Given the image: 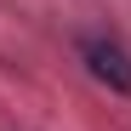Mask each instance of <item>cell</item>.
<instances>
[{
  "mask_svg": "<svg viewBox=\"0 0 131 131\" xmlns=\"http://www.w3.org/2000/svg\"><path fill=\"white\" fill-rule=\"evenodd\" d=\"M85 69L103 85H114V91L131 97V57H125V46H114V40H85Z\"/></svg>",
  "mask_w": 131,
  "mask_h": 131,
  "instance_id": "cell-1",
  "label": "cell"
}]
</instances>
